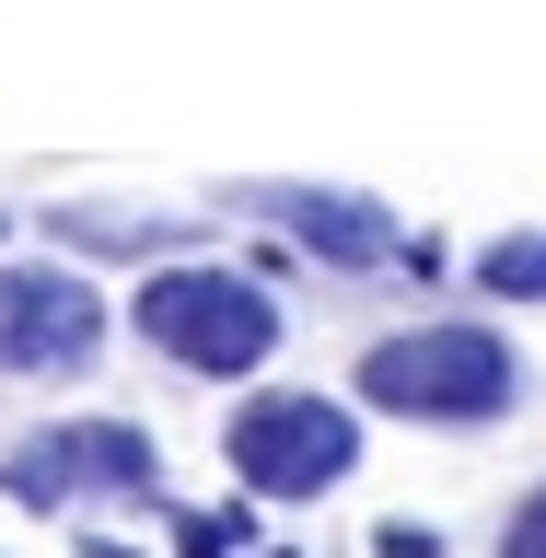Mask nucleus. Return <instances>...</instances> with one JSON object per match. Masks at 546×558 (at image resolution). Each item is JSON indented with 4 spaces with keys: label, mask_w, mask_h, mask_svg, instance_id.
Segmentation results:
<instances>
[{
    "label": "nucleus",
    "mask_w": 546,
    "mask_h": 558,
    "mask_svg": "<svg viewBox=\"0 0 546 558\" xmlns=\"http://www.w3.org/2000/svg\"><path fill=\"white\" fill-rule=\"evenodd\" d=\"M82 547H94V558H139V547H117V535H82Z\"/></svg>",
    "instance_id": "nucleus-12"
},
{
    "label": "nucleus",
    "mask_w": 546,
    "mask_h": 558,
    "mask_svg": "<svg viewBox=\"0 0 546 558\" xmlns=\"http://www.w3.org/2000/svg\"><path fill=\"white\" fill-rule=\"evenodd\" d=\"M244 209H268L279 233L326 256V268H408V233H396V209L361 198V186H244Z\"/></svg>",
    "instance_id": "nucleus-6"
},
{
    "label": "nucleus",
    "mask_w": 546,
    "mask_h": 558,
    "mask_svg": "<svg viewBox=\"0 0 546 558\" xmlns=\"http://www.w3.org/2000/svg\"><path fill=\"white\" fill-rule=\"evenodd\" d=\"M373 558H442V523H408V512H384V523H373Z\"/></svg>",
    "instance_id": "nucleus-11"
},
{
    "label": "nucleus",
    "mask_w": 546,
    "mask_h": 558,
    "mask_svg": "<svg viewBox=\"0 0 546 558\" xmlns=\"http://www.w3.org/2000/svg\"><path fill=\"white\" fill-rule=\"evenodd\" d=\"M105 279L82 256H0V373L12 384H70L105 349Z\"/></svg>",
    "instance_id": "nucleus-5"
},
{
    "label": "nucleus",
    "mask_w": 546,
    "mask_h": 558,
    "mask_svg": "<svg viewBox=\"0 0 546 558\" xmlns=\"http://www.w3.org/2000/svg\"><path fill=\"white\" fill-rule=\"evenodd\" d=\"M256 547V512H186L174 523V558H244Z\"/></svg>",
    "instance_id": "nucleus-9"
},
{
    "label": "nucleus",
    "mask_w": 546,
    "mask_h": 558,
    "mask_svg": "<svg viewBox=\"0 0 546 558\" xmlns=\"http://www.w3.org/2000/svg\"><path fill=\"white\" fill-rule=\"evenodd\" d=\"M349 396L384 408V418H418V430H500V418L535 396V361H523L500 326H477V314H442V326L373 338L349 361Z\"/></svg>",
    "instance_id": "nucleus-1"
},
{
    "label": "nucleus",
    "mask_w": 546,
    "mask_h": 558,
    "mask_svg": "<svg viewBox=\"0 0 546 558\" xmlns=\"http://www.w3.org/2000/svg\"><path fill=\"white\" fill-rule=\"evenodd\" d=\"M279 558H291V547H279Z\"/></svg>",
    "instance_id": "nucleus-14"
},
{
    "label": "nucleus",
    "mask_w": 546,
    "mask_h": 558,
    "mask_svg": "<svg viewBox=\"0 0 546 558\" xmlns=\"http://www.w3.org/2000/svg\"><path fill=\"white\" fill-rule=\"evenodd\" d=\"M500 558H546V477L512 500V523H500Z\"/></svg>",
    "instance_id": "nucleus-10"
},
{
    "label": "nucleus",
    "mask_w": 546,
    "mask_h": 558,
    "mask_svg": "<svg viewBox=\"0 0 546 558\" xmlns=\"http://www.w3.org/2000/svg\"><path fill=\"white\" fill-rule=\"evenodd\" d=\"M0 500L12 512H82V500H163V442L139 418H47L24 442H0Z\"/></svg>",
    "instance_id": "nucleus-4"
},
{
    "label": "nucleus",
    "mask_w": 546,
    "mask_h": 558,
    "mask_svg": "<svg viewBox=\"0 0 546 558\" xmlns=\"http://www.w3.org/2000/svg\"><path fill=\"white\" fill-rule=\"evenodd\" d=\"M0 244H12V209H0Z\"/></svg>",
    "instance_id": "nucleus-13"
},
{
    "label": "nucleus",
    "mask_w": 546,
    "mask_h": 558,
    "mask_svg": "<svg viewBox=\"0 0 546 558\" xmlns=\"http://www.w3.org/2000/svg\"><path fill=\"white\" fill-rule=\"evenodd\" d=\"M129 326H139V349H163L174 373H198V384H244V373H268V349H279L268 279H244L233 256H163V268H139Z\"/></svg>",
    "instance_id": "nucleus-2"
},
{
    "label": "nucleus",
    "mask_w": 546,
    "mask_h": 558,
    "mask_svg": "<svg viewBox=\"0 0 546 558\" xmlns=\"http://www.w3.org/2000/svg\"><path fill=\"white\" fill-rule=\"evenodd\" d=\"M221 465H233L256 500H326V488L361 477V396H326V384H268L221 418Z\"/></svg>",
    "instance_id": "nucleus-3"
},
{
    "label": "nucleus",
    "mask_w": 546,
    "mask_h": 558,
    "mask_svg": "<svg viewBox=\"0 0 546 558\" xmlns=\"http://www.w3.org/2000/svg\"><path fill=\"white\" fill-rule=\"evenodd\" d=\"M477 291H488V303H546V233L477 244Z\"/></svg>",
    "instance_id": "nucleus-8"
},
{
    "label": "nucleus",
    "mask_w": 546,
    "mask_h": 558,
    "mask_svg": "<svg viewBox=\"0 0 546 558\" xmlns=\"http://www.w3.org/2000/svg\"><path fill=\"white\" fill-rule=\"evenodd\" d=\"M59 256H105V268H151V256H186L198 244V209H117V198H70L35 209Z\"/></svg>",
    "instance_id": "nucleus-7"
}]
</instances>
